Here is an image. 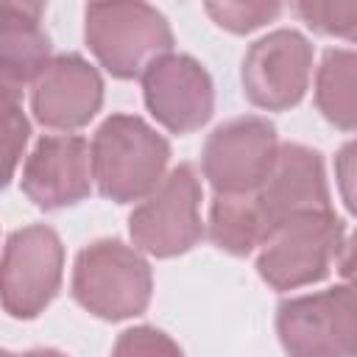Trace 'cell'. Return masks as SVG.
I'll return each mask as SVG.
<instances>
[{"label":"cell","mask_w":357,"mask_h":357,"mask_svg":"<svg viewBox=\"0 0 357 357\" xmlns=\"http://www.w3.org/2000/svg\"><path fill=\"white\" fill-rule=\"evenodd\" d=\"M293 11L318 33L357 42V3H296Z\"/></svg>","instance_id":"e0dca14e"},{"label":"cell","mask_w":357,"mask_h":357,"mask_svg":"<svg viewBox=\"0 0 357 357\" xmlns=\"http://www.w3.org/2000/svg\"><path fill=\"white\" fill-rule=\"evenodd\" d=\"M268 237L290 218L307 212H332L329 190L324 181L321 153L287 142L279 148L276 165L265 184L251 192Z\"/></svg>","instance_id":"30bf717a"},{"label":"cell","mask_w":357,"mask_h":357,"mask_svg":"<svg viewBox=\"0 0 357 357\" xmlns=\"http://www.w3.org/2000/svg\"><path fill=\"white\" fill-rule=\"evenodd\" d=\"M86 42L112 75L134 78L170 50L173 33L165 17L145 3H92L86 6Z\"/></svg>","instance_id":"7a4b0ae2"},{"label":"cell","mask_w":357,"mask_h":357,"mask_svg":"<svg viewBox=\"0 0 357 357\" xmlns=\"http://www.w3.org/2000/svg\"><path fill=\"white\" fill-rule=\"evenodd\" d=\"M39 3H3L0 22V86L20 95L50 64V39L39 25Z\"/></svg>","instance_id":"5bb4252c"},{"label":"cell","mask_w":357,"mask_h":357,"mask_svg":"<svg viewBox=\"0 0 357 357\" xmlns=\"http://www.w3.org/2000/svg\"><path fill=\"white\" fill-rule=\"evenodd\" d=\"M209 237L218 248L245 257L257 245H265L268 231L257 212L254 195H223L218 192L209 212Z\"/></svg>","instance_id":"9a60e30c"},{"label":"cell","mask_w":357,"mask_h":357,"mask_svg":"<svg viewBox=\"0 0 357 357\" xmlns=\"http://www.w3.org/2000/svg\"><path fill=\"white\" fill-rule=\"evenodd\" d=\"M112 357H181V349L165 332L137 326L117 337Z\"/></svg>","instance_id":"ffe728a7"},{"label":"cell","mask_w":357,"mask_h":357,"mask_svg":"<svg viewBox=\"0 0 357 357\" xmlns=\"http://www.w3.org/2000/svg\"><path fill=\"white\" fill-rule=\"evenodd\" d=\"M92 151L84 137H42L22 167L20 187L42 209L78 204L89 195Z\"/></svg>","instance_id":"7c38bea8"},{"label":"cell","mask_w":357,"mask_h":357,"mask_svg":"<svg viewBox=\"0 0 357 357\" xmlns=\"http://www.w3.org/2000/svg\"><path fill=\"white\" fill-rule=\"evenodd\" d=\"M167 156V139L145 120L114 114L92 139V176L106 198L128 204L159 187Z\"/></svg>","instance_id":"6da1fadb"},{"label":"cell","mask_w":357,"mask_h":357,"mask_svg":"<svg viewBox=\"0 0 357 357\" xmlns=\"http://www.w3.org/2000/svg\"><path fill=\"white\" fill-rule=\"evenodd\" d=\"M201 184L192 165H178L153 190V195L134 209L131 237L139 248L156 257H173L192 248L201 234Z\"/></svg>","instance_id":"52a82bcc"},{"label":"cell","mask_w":357,"mask_h":357,"mask_svg":"<svg viewBox=\"0 0 357 357\" xmlns=\"http://www.w3.org/2000/svg\"><path fill=\"white\" fill-rule=\"evenodd\" d=\"M73 296L109 321L139 315L151 301V268L120 240H98L75 259Z\"/></svg>","instance_id":"3957f363"},{"label":"cell","mask_w":357,"mask_h":357,"mask_svg":"<svg viewBox=\"0 0 357 357\" xmlns=\"http://www.w3.org/2000/svg\"><path fill=\"white\" fill-rule=\"evenodd\" d=\"M335 170H337V187H340V195H343L346 206L357 215V139L346 142V145L337 151Z\"/></svg>","instance_id":"44dd1931"},{"label":"cell","mask_w":357,"mask_h":357,"mask_svg":"<svg viewBox=\"0 0 357 357\" xmlns=\"http://www.w3.org/2000/svg\"><path fill=\"white\" fill-rule=\"evenodd\" d=\"M3 109V156H6V181L14 176V167L20 162V153L28 142V120L20 109V95L3 92L0 95Z\"/></svg>","instance_id":"d6986e66"},{"label":"cell","mask_w":357,"mask_h":357,"mask_svg":"<svg viewBox=\"0 0 357 357\" xmlns=\"http://www.w3.org/2000/svg\"><path fill=\"white\" fill-rule=\"evenodd\" d=\"M279 156L276 131L262 117H240L218 126L204 148V173L223 195L257 192Z\"/></svg>","instance_id":"8992f818"},{"label":"cell","mask_w":357,"mask_h":357,"mask_svg":"<svg viewBox=\"0 0 357 357\" xmlns=\"http://www.w3.org/2000/svg\"><path fill=\"white\" fill-rule=\"evenodd\" d=\"M100 75L75 53L53 59L39 73L31 92L33 114L47 128H78L89 123L100 109Z\"/></svg>","instance_id":"4fadbf2b"},{"label":"cell","mask_w":357,"mask_h":357,"mask_svg":"<svg viewBox=\"0 0 357 357\" xmlns=\"http://www.w3.org/2000/svg\"><path fill=\"white\" fill-rule=\"evenodd\" d=\"M276 329L290 357H357V282L282 301Z\"/></svg>","instance_id":"277c9868"},{"label":"cell","mask_w":357,"mask_h":357,"mask_svg":"<svg viewBox=\"0 0 357 357\" xmlns=\"http://www.w3.org/2000/svg\"><path fill=\"white\" fill-rule=\"evenodd\" d=\"M312 47L296 31H273L243 59V86L259 109H287L301 100L310 81Z\"/></svg>","instance_id":"9c48e42d"},{"label":"cell","mask_w":357,"mask_h":357,"mask_svg":"<svg viewBox=\"0 0 357 357\" xmlns=\"http://www.w3.org/2000/svg\"><path fill=\"white\" fill-rule=\"evenodd\" d=\"M343 248V220L335 212H307L284 220L262 245L259 276L276 290L321 282Z\"/></svg>","instance_id":"5b68a950"},{"label":"cell","mask_w":357,"mask_h":357,"mask_svg":"<svg viewBox=\"0 0 357 357\" xmlns=\"http://www.w3.org/2000/svg\"><path fill=\"white\" fill-rule=\"evenodd\" d=\"M145 103L153 117L176 131L190 134L212 114V81L190 56H162L142 73Z\"/></svg>","instance_id":"8fae6325"},{"label":"cell","mask_w":357,"mask_h":357,"mask_svg":"<svg viewBox=\"0 0 357 357\" xmlns=\"http://www.w3.org/2000/svg\"><path fill=\"white\" fill-rule=\"evenodd\" d=\"M64 251L53 229L28 226L6 240L3 251V307L14 318L39 315L61 282Z\"/></svg>","instance_id":"ba28073f"},{"label":"cell","mask_w":357,"mask_h":357,"mask_svg":"<svg viewBox=\"0 0 357 357\" xmlns=\"http://www.w3.org/2000/svg\"><path fill=\"white\" fill-rule=\"evenodd\" d=\"M337 271L343 279L357 282V231L349 237V243H343V248L337 254Z\"/></svg>","instance_id":"7402d4cb"},{"label":"cell","mask_w":357,"mask_h":357,"mask_svg":"<svg viewBox=\"0 0 357 357\" xmlns=\"http://www.w3.org/2000/svg\"><path fill=\"white\" fill-rule=\"evenodd\" d=\"M3 357H14V354H3ZM22 357H64V354H59V351H50V349H36V351H28V354H22Z\"/></svg>","instance_id":"603a6c76"},{"label":"cell","mask_w":357,"mask_h":357,"mask_svg":"<svg viewBox=\"0 0 357 357\" xmlns=\"http://www.w3.org/2000/svg\"><path fill=\"white\" fill-rule=\"evenodd\" d=\"M206 11L218 20L220 28L245 33L273 20L279 14V3H209Z\"/></svg>","instance_id":"ac0fdd59"},{"label":"cell","mask_w":357,"mask_h":357,"mask_svg":"<svg viewBox=\"0 0 357 357\" xmlns=\"http://www.w3.org/2000/svg\"><path fill=\"white\" fill-rule=\"evenodd\" d=\"M315 100L321 114L337 128H357V53L326 50L318 67Z\"/></svg>","instance_id":"2e32d148"}]
</instances>
